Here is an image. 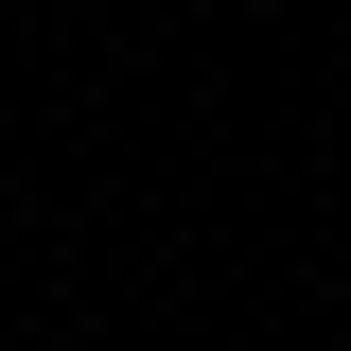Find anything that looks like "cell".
<instances>
[]
</instances>
